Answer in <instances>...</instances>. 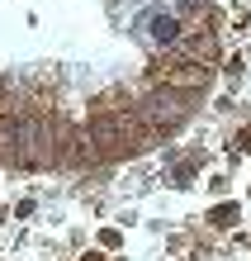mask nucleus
Segmentation results:
<instances>
[{"label": "nucleus", "mask_w": 251, "mask_h": 261, "mask_svg": "<svg viewBox=\"0 0 251 261\" xmlns=\"http://www.w3.org/2000/svg\"><path fill=\"white\" fill-rule=\"evenodd\" d=\"M242 147H246V152H251V128H242Z\"/></svg>", "instance_id": "obj_4"}, {"label": "nucleus", "mask_w": 251, "mask_h": 261, "mask_svg": "<svg viewBox=\"0 0 251 261\" xmlns=\"http://www.w3.org/2000/svg\"><path fill=\"white\" fill-rule=\"evenodd\" d=\"M100 247L119 252V247H123V233H119V228H100Z\"/></svg>", "instance_id": "obj_2"}, {"label": "nucleus", "mask_w": 251, "mask_h": 261, "mask_svg": "<svg viewBox=\"0 0 251 261\" xmlns=\"http://www.w3.org/2000/svg\"><path fill=\"white\" fill-rule=\"evenodd\" d=\"M0 219H10V214H5V204H0Z\"/></svg>", "instance_id": "obj_5"}, {"label": "nucleus", "mask_w": 251, "mask_h": 261, "mask_svg": "<svg viewBox=\"0 0 251 261\" xmlns=\"http://www.w3.org/2000/svg\"><path fill=\"white\" fill-rule=\"evenodd\" d=\"M209 223H213V228H237V223H242V204H232V199H223V204H213Z\"/></svg>", "instance_id": "obj_1"}, {"label": "nucleus", "mask_w": 251, "mask_h": 261, "mask_svg": "<svg viewBox=\"0 0 251 261\" xmlns=\"http://www.w3.org/2000/svg\"><path fill=\"white\" fill-rule=\"evenodd\" d=\"M81 261H104V252H86V256H81Z\"/></svg>", "instance_id": "obj_3"}]
</instances>
